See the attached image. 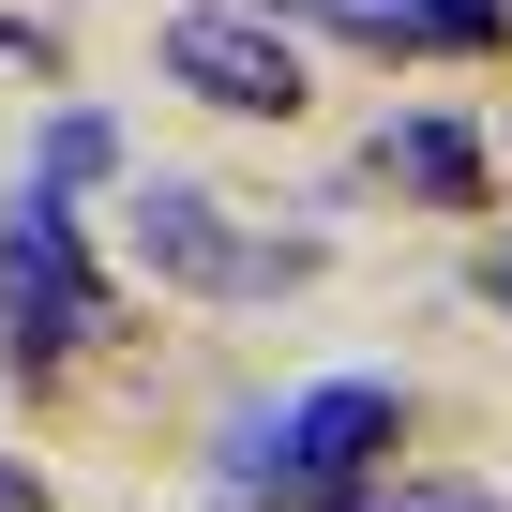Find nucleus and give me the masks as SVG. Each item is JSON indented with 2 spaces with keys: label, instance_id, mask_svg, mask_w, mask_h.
I'll use <instances>...</instances> for the list:
<instances>
[{
  "label": "nucleus",
  "instance_id": "obj_8",
  "mask_svg": "<svg viewBox=\"0 0 512 512\" xmlns=\"http://www.w3.org/2000/svg\"><path fill=\"white\" fill-rule=\"evenodd\" d=\"M0 512H46V482H31V467H0Z\"/></svg>",
  "mask_w": 512,
  "mask_h": 512
},
{
  "label": "nucleus",
  "instance_id": "obj_7",
  "mask_svg": "<svg viewBox=\"0 0 512 512\" xmlns=\"http://www.w3.org/2000/svg\"><path fill=\"white\" fill-rule=\"evenodd\" d=\"M91 166H106V121H91V106H76V121H61V136H46V181H31V196H76V181H91Z\"/></svg>",
  "mask_w": 512,
  "mask_h": 512
},
{
  "label": "nucleus",
  "instance_id": "obj_5",
  "mask_svg": "<svg viewBox=\"0 0 512 512\" xmlns=\"http://www.w3.org/2000/svg\"><path fill=\"white\" fill-rule=\"evenodd\" d=\"M347 31H377V46H437V61H482V46H512V0H332Z\"/></svg>",
  "mask_w": 512,
  "mask_h": 512
},
{
  "label": "nucleus",
  "instance_id": "obj_3",
  "mask_svg": "<svg viewBox=\"0 0 512 512\" xmlns=\"http://www.w3.org/2000/svg\"><path fill=\"white\" fill-rule=\"evenodd\" d=\"M0 332H16L31 362L91 332V256H76V226H61V196H31L16 226H0Z\"/></svg>",
  "mask_w": 512,
  "mask_h": 512
},
{
  "label": "nucleus",
  "instance_id": "obj_6",
  "mask_svg": "<svg viewBox=\"0 0 512 512\" xmlns=\"http://www.w3.org/2000/svg\"><path fill=\"white\" fill-rule=\"evenodd\" d=\"M362 166H377L392 196H437V211H467V196H482V136H467V121H392Z\"/></svg>",
  "mask_w": 512,
  "mask_h": 512
},
{
  "label": "nucleus",
  "instance_id": "obj_4",
  "mask_svg": "<svg viewBox=\"0 0 512 512\" xmlns=\"http://www.w3.org/2000/svg\"><path fill=\"white\" fill-rule=\"evenodd\" d=\"M136 241H151V272H181V287H256V256L226 241V211H211V196H181V181H151V196H136Z\"/></svg>",
  "mask_w": 512,
  "mask_h": 512
},
{
  "label": "nucleus",
  "instance_id": "obj_2",
  "mask_svg": "<svg viewBox=\"0 0 512 512\" xmlns=\"http://www.w3.org/2000/svg\"><path fill=\"white\" fill-rule=\"evenodd\" d=\"M166 76L241 106V121H302V61L272 16H241V0H211V16H166Z\"/></svg>",
  "mask_w": 512,
  "mask_h": 512
},
{
  "label": "nucleus",
  "instance_id": "obj_1",
  "mask_svg": "<svg viewBox=\"0 0 512 512\" xmlns=\"http://www.w3.org/2000/svg\"><path fill=\"white\" fill-rule=\"evenodd\" d=\"M392 422H407V407H392V377H317L287 422H256V467H287V497H317V512H332V497H347V467H362V452H392Z\"/></svg>",
  "mask_w": 512,
  "mask_h": 512
}]
</instances>
